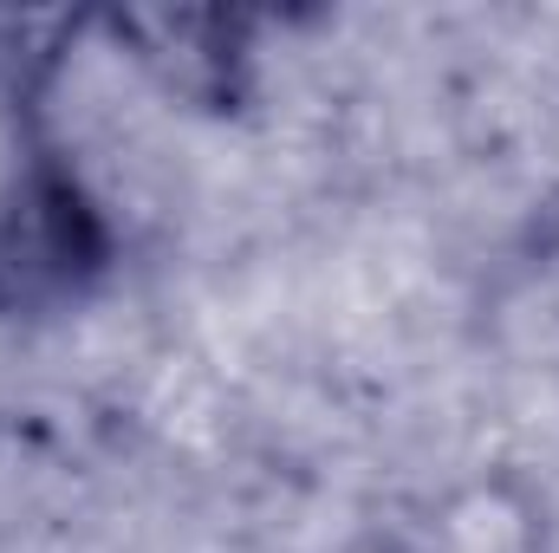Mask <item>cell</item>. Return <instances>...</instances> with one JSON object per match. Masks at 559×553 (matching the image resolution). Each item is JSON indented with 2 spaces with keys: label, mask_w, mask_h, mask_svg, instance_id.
Segmentation results:
<instances>
[{
  "label": "cell",
  "mask_w": 559,
  "mask_h": 553,
  "mask_svg": "<svg viewBox=\"0 0 559 553\" xmlns=\"http://www.w3.org/2000/svg\"><path fill=\"white\" fill-rule=\"evenodd\" d=\"M124 268V228L52 138H26L0 183V326H59Z\"/></svg>",
  "instance_id": "obj_1"
},
{
  "label": "cell",
  "mask_w": 559,
  "mask_h": 553,
  "mask_svg": "<svg viewBox=\"0 0 559 553\" xmlns=\"http://www.w3.org/2000/svg\"><path fill=\"white\" fill-rule=\"evenodd\" d=\"M98 33L124 46L143 79L195 111V118H241L261 85V20L235 7H111L98 13Z\"/></svg>",
  "instance_id": "obj_2"
},
{
  "label": "cell",
  "mask_w": 559,
  "mask_h": 553,
  "mask_svg": "<svg viewBox=\"0 0 559 553\" xmlns=\"http://www.w3.org/2000/svg\"><path fill=\"white\" fill-rule=\"evenodd\" d=\"M404 553H554V508L547 489L514 469H475L462 482H449L417 528H397Z\"/></svg>",
  "instance_id": "obj_3"
},
{
  "label": "cell",
  "mask_w": 559,
  "mask_h": 553,
  "mask_svg": "<svg viewBox=\"0 0 559 553\" xmlns=\"http://www.w3.org/2000/svg\"><path fill=\"white\" fill-rule=\"evenodd\" d=\"M98 26V13H13L0 7V92L26 118V138H39V111L72 59V46Z\"/></svg>",
  "instance_id": "obj_4"
},
{
  "label": "cell",
  "mask_w": 559,
  "mask_h": 553,
  "mask_svg": "<svg viewBox=\"0 0 559 553\" xmlns=\"http://www.w3.org/2000/svg\"><path fill=\"white\" fill-rule=\"evenodd\" d=\"M338 553H404V534H397V528H384V534H358V541H345Z\"/></svg>",
  "instance_id": "obj_5"
}]
</instances>
